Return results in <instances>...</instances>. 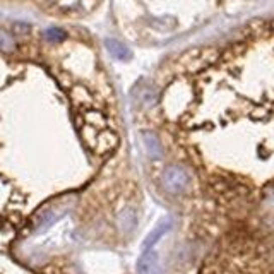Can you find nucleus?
<instances>
[{
  "label": "nucleus",
  "instance_id": "39448f33",
  "mask_svg": "<svg viewBox=\"0 0 274 274\" xmlns=\"http://www.w3.org/2000/svg\"><path fill=\"white\" fill-rule=\"evenodd\" d=\"M144 139H146V144L149 147V153L153 156H161V146H159L158 139L151 134H144Z\"/></svg>",
  "mask_w": 274,
  "mask_h": 274
},
{
  "label": "nucleus",
  "instance_id": "0eeeda50",
  "mask_svg": "<svg viewBox=\"0 0 274 274\" xmlns=\"http://www.w3.org/2000/svg\"><path fill=\"white\" fill-rule=\"evenodd\" d=\"M12 45H14L12 38L7 35L6 31H0V48H2V50H11Z\"/></svg>",
  "mask_w": 274,
  "mask_h": 274
},
{
  "label": "nucleus",
  "instance_id": "f03ea898",
  "mask_svg": "<svg viewBox=\"0 0 274 274\" xmlns=\"http://www.w3.org/2000/svg\"><path fill=\"white\" fill-rule=\"evenodd\" d=\"M137 269L141 274H161V269H159V262H158V255L153 252V248L142 252L141 259H139Z\"/></svg>",
  "mask_w": 274,
  "mask_h": 274
},
{
  "label": "nucleus",
  "instance_id": "7ed1b4c3",
  "mask_svg": "<svg viewBox=\"0 0 274 274\" xmlns=\"http://www.w3.org/2000/svg\"><path fill=\"white\" fill-rule=\"evenodd\" d=\"M170 228H171V221H170V219H166V221H163L161 225L156 226V230L151 231L149 237L144 240V245H142V247H144V250H149V248H153Z\"/></svg>",
  "mask_w": 274,
  "mask_h": 274
},
{
  "label": "nucleus",
  "instance_id": "20e7f679",
  "mask_svg": "<svg viewBox=\"0 0 274 274\" xmlns=\"http://www.w3.org/2000/svg\"><path fill=\"white\" fill-rule=\"evenodd\" d=\"M107 46H108L110 53H112L113 57L120 58V60H127V58L130 57L129 48L125 45H122L120 41H117V40H107Z\"/></svg>",
  "mask_w": 274,
  "mask_h": 274
},
{
  "label": "nucleus",
  "instance_id": "423d86ee",
  "mask_svg": "<svg viewBox=\"0 0 274 274\" xmlns=\"http://www.w3.org/2000/svg\"><path fill=\"white\" fill-rule=\"evenodd\" d=\"M45 36H46V40H50V41H58V40H64L65 33L53 28V29H48V31L45 33Z\"/></svg>",
  "mask_w": 274,
  "mask_h": 274
},
{
  "label": "nucleus",
  "instance_id": "f257e3e1",
  "mask_svg": "<svg viewBox=\"0 0 274 274\" xmlns=\"http://www.w3.org/2000/svg\"><path fill=\"white\" fill-rule=\"evenodd\" d=\"M191 184V175L182 166H168L163 173V185L170 194H182Z\"/></svg>",
  "mask_w": 274,
  "mask_h": 274
}]
</instances>
